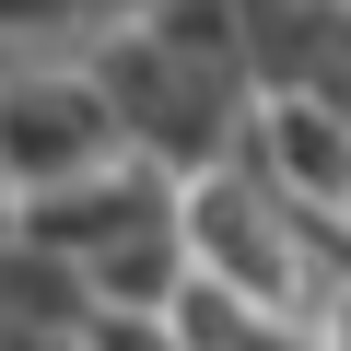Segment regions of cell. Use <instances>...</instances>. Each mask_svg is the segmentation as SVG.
<instances>
[{"label":"cell","mask_w":351,"mask_h":351,"mask_svg":"<svg viewBox=\"0 0 351 351\" xmlns=\"http://www.w3.org/2000/svg\"><path fill=\"white\" fill-rule=\"evenodd\" d=\"M106 164H117V129H106V106L71 59L0 71V211L71 188V176H106Z\"/></svg>","instance_id":"3"},{"label":"cell","mask_w":351,"mask_h":351,"mask_svg":"<svg viewBox=\"0 0 351 351\" xmlns=\"http://www.w3.org/2000/svg\"><path fill=\"white\" fill-rule=\"evenodd\" d=\"M71 71L94 82V106H106L117 152H129V164H152L164 188H188V176L234 164V129H246V94H234V82H199V71L152 59L129 24H106V36L71 59Z\"/></svg>","instance_id":"2"},{"label":"cell","mask_w":351,"mask_h":351,"mask_svg":"<svg viewBox=\"0 0 351 351\" xmlns=\"http://www.w3.org/2000/svg\"><path fill=\"white\" fill-rule=\"evenodd\" d=\"M164 339H176V351H339L328 328L246 316V304H223V293H199V281H176V304H164Z\"/></svg>","instance_id":"7"},{"label":"cell","mask_w":351,"mask_h":351,"mask_svg":"<svg viewBox=\"0 0 351 351\" xmlns=\"http://www.w3.org/2000/svg\"><path fill=\"white\" fill-rule=\"evenodd\" d=\"M234 176L304 223H339V188H351V152H339V106L328 94H246V129H234Z\"/></svg>","instance_id":"5"},{"label":"cell","mask_w":351,"mask_h":351,"mask_svg":"<svg viewBox=\"0 0 351 351\" xmlns=\"http://www.w3.org/2000/svg\"><path fill=\"white\" fill-rule=\"evenodd\" d=\"M176 269H188L199 293H223V304H246V316L339 339V223L281 211L234 164H211V176L176 188Z\"/></svg>","instance_id":"1"},{"label":"cell","mask_w":351,"mask_h":351,"mask_svg":"<svg viewBox=\"0 0 351 351\" xmlns=\"http://www.w3.org/2000/svg\"><path fill=\"white\" fill-rule=\"evenodd\" d=\"M176 223V188L152 164H106V176H71V188H47V199H12L0 211V234L12 246H36V258H71V269H94V258H117V246H141V234H164Z\"/></svg>","instance_id":"4"},{"label":"cell","mask_w":351,"mask_h":351,"mask_svg":"<svg viewBox=\"0 0 351 351\" xmlns=\"http://www.w3.org/2000/svg\"><path fill=\"white\" fill-rule=\"evenodd\" d=\"M94 328V293L71 258H36L0 234V339H82Z\"/></svg>","instance_id":"6"}]
</instances>
